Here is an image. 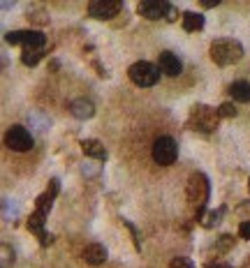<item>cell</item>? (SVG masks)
I'll use <instances>...</instances> for the list:
<instances>
[{"label": "cell", "mask_w": 250, "mask_h": 268, "mask_svg": "<svg viewBox=\"0 0 250 268\" xmlns=\"http://www.w3.org/2000/svg\"><path fill=\"white\" fill-rule=\"evenodd\" d=\"M208 192H211V185H208V178L204 174H192L188 180V187H185V197H188V203L194 208V217L202 220L204 217V206L208 201Z\"/></svg>", "instance_id": "cell-1"}, {"label": "cell", "mask_w": 250, "mask_h": 268, "mask_svg": "<svg viewBox=\"0 0 250 268\" xmlns=\"http://www.w3.org/2000/svg\"><path fill=\"white\" fill-rule=\"evenodd\" d=\"M211 53V60L220 67H229V65H236L241 58H243V46L241 42L229 40V37H222V40H216L208 49Z\"/></svg>", "instance_id": "cell-2"}, {"label": "cell", "mask_w": 250, "mask_h": 268, "mask_svg": "<svg viewBox=\"0 0 250 268\" xmlns=\"http://www.w3.org/2000/svg\"><path fill=\"white\" fill-rule=\"evenodd\" d=\"M218 120H220L218 109H213V106H208V104H194L192 109H190V116H188V127H192L194 132L208 134L218 127Z\"/></svg>", "instance_id": "cell-3"}, {"label": "cell", "mask_w": 250, "mask_h": 268, "mask_svg": "<svg viewBox=\"0 0 250 268\" xmlns=\"http://www.w3.org/2000/svg\"><path fill=\"white\" fill-rule=\"evenodd\" d=\"M128 76L134 86L139 88H151L160 81V67H155L153 63L148 60H137L134 65H130L128 69Z\"/></svg>", "instance_id": "cell-4"}, {"label": "cell", "mask_w": 250, "mask_h": 268, "mask_svg": "<svg viewBox=\"0 0 250 268\" xmlns=\"http://www.w3.org/2000/svg\"><path fill=\"white\" fill-rule=\"evenodd\" d=\"M7 44H21L23 51H42L46 44V35L40 30H12L5 35Z\"/></svg>", "instance_id": "cell-5"}, {"label": "cell", "mask_w": 250, "mask_h": 268, "mask_svg": "<svg viewBox=\"0 0 250 268\" xmlns=\"http://www.w3.org/2000/svg\"><path fill=\"white\" fill-rule=\"evenodd\" d=\"M153 162L160 166H169L176 162V157H178V146H176V141L171 137H157L155 143H153Z\"/></svg>", "instance_id": "cell-6"}, {"label": "cell", "mask_w": 250, "mask_h": 268, "mask_svg": "<svg viewBox=\"0 0 250 268\" xmlns=\"http://www.w3.org/2000/svg\"><path fill=\"white\" fill-rule=\"evenodd\" d=\"M5 143L14 152H26L32 148V134L23 125H12L7 129V134H5Z\"/></svg>", "instance_id": "cell-7"}, {"label": "cell", "mask_w": 250, "mask_h": 268, "mask_svg": "<svg viewBox=\"0 0 250 268\" xmlns=\"http://www.w3.org/2000/svg\"><path fill=\"white\" fill-rule=\"evenodd\" d=\"M120 9H123V3H118V0H93L88 5V14L93 18H97V21H109Z\"/></svg>", "instance_id": "cell-8"}, {"label": "cell", "mask_w": 250, "mask_h": 268, "mask_svg": "<svg viewBox=\"0 0 250 268\" xmlns=\"http://www.w3.org/2000/svg\"><path fill=\"white\" fill-rule=\"evenodd\" d=\"M137 12L141 14L144 18H151V21H157V18L165 16L171 12V3L167 0H144V3L137 5Z\"/></svg>", "instance_id": "cell-9"}, {"label": "cell", "mask_w": 250, "mask_h": 268, "mask_svg": "<svg viewBox=\"0 0 250 268\" xmlns=\"http://www.w3.org/2000/svg\"><path fill=\"white\" fill-rule=\"evenodd\" d=\"M157 67H160V72H165L167 76H178V74L183 72V65H181L178 55H174L171 51H162L160 60H157Z\"/></svg>", "instance_id": "cell-10"}, {"label": "cell", "mask_w": 250, "mask_h": 268, "mask_svg": "<svg viewBox=\"0 0 250 268\" xmlns=\"http://www.w3.org/2000/svg\"><path fill=\"white\" fill-rule=\"evenodd\" d=\"M81 259L86 263H91V266H100V263L106 261V247H104V245H100V243L86 245L83 252H81Z\"/></svg>", "instance_id": "cell-11"}, {"label": "cell", "mask_w": 250, "mask_h": 268, "mask_svg": "<svg viewBox=\"0 0 250 268\" xmlns=\"http://www.w3.org/2000/svg\"><path fill=\"white\" fill-rule=\"evenodd\" d=\"M69 113L74 116V118L79 120H88L95 116V104H93L91 100H86V97H79V100H72V104H69Z\"/></svg>", "instance_id": "cell-12"}, {"label": "cell", "mask_w": 250, "mask_h": 268, "mask_svg": "<svg viewBox=\"0 0 250 268\" xmlns=\"http://www.w3.org/2000/svg\"><path fill=\"white\" fill-rule=\"evenodd\" d=\"M81 150H83V155L91 157V160H97V162L106 160V148L102 146L97 139H83V141H81Z\"/></svg>", "instance_id": "cell-13"}, {"label": "cell", "mask_w": 250, "mask_h": 268, "mask_svg": "<svg viewBox=\"0 0 250 268\" xmlns=\"http://www.w3.org/2000/svg\"><path fill=\"white\" fill-rule=\"evenodd\" d=\"M181 26H183L185 32H194V30H202L204 28V16L197 12H185L181 16Z\"/></svg>", "instance_id": "cell-14"}, {"label": "cell", "mask_w": 250, "mask_h": 268, "mask_svg": "<svg viewBox=\"0 0 250 268\" xmlns=\"http://www.w3.org/2000/svg\"><path fill=\"white\" fill-rule=\"evenodd\" d=\"M234 102H250V83L248 81H234L227 90Z\"/></svg>", "instance_id": "cell-15"}, {"label": "cell", "mask_w": 250, "mask_h": 268, "mask_svg": "<svg viewBox=\"0 0 250 268\" xmlns=\"http://www.w3.org/2000/svg\"><path fill=\"white\" fill-rule=\"evenodd\" d=\"M28 123H30V127L37 129V132H46V129L51 127L49 116H44L42 111H32V113L28 116Z\"/></svg>", "instance_id": "cell-16"}, {"label": "cell", "mask_w": 250, "mask_h": 268, "mask_svg": "<svg viewBox=\"0 0 250 268\" xmlns=\"http://www.w3.org/2000/svg\"><path fill=\"white\" fill-rule=\"evenodd\" d=\"M51 203H53V197H51L49 192H44V194H40L37 197V201H35V213H40V215H49V210H51Z\"/></svg>", "instance_id": "cell-17"}, {"label": "cell", "mask_w": 250, "mask_h": 268, "mask_svg": "<svg viewBox=\"0 0 250 268\" xmlns=\"http://www.w3.org/2000/svg\"><path fill=\"white\" fill-rule=\"evenodd\" d=\"M19 213H21V208H19V203L14 201V199H3V217L5 220H14Z\"/></svg>", "instance_id": "cell-18"}, {"label": "cell", "mask_w": 250, "mask_h": 268, "mask_svg": "<svg viewBox=\"0 0 250 268\" xmlns=\"http://www.w3.org/2000/svg\"><path fill=\"white\" fill-rule=\"evenodd\" d=\"M42 58H44V51H23L21 53V63L26 67H35Z\"/></svg>", "instance_id": "cell-19"}, {"label": "cell", "mask_w": 250, "mask_h": 268, "mask_svg": "<svg viewBox=\"0 0 250 268\" xmlns=\"http://www.w3.org/2000/svg\"><path fill=\"white\" fill-rule=\"evenodd\" d=\"M222 213H225V208H218V210H211V213H208V215L202 220V224L206 226V229H211V226H216L218 222H220Z\"/></svg>", "instance_id": "cell-20"}, {"label": "cell", "mask_w": 250, "mask_h": 268, "mask_svg": "<svg viewBox=\"0 0 250 268\" xmlns=\"http://www.w3.org/2000/svg\"><path fill=\"white\" fill-rule=\"evenodd\" d=\"M231 245H234V238L225 234V236H220V238H218V243L213 245V250H216V252H227Z\"/></svg>", "instance_id": "cell-21"}, {"label": "cell", "mask_w": 250, "mask_h": 268, "mask_svg": "<svg viewBox=\"0 0 250 268\" xmlns=\"http://www.w3.org/2000/svg\"><path fill=\"white\" fill-rule=\"evenodd\" d=\"M28 21L44 26V23H49V16H46L44 9H35V12H28Z\"/></svg>", "instance_id": "cell-22"}, {"label": "cell", "mask_w": 250, "mask_h": 268, "mask_svg": "<svg viewBox=\"0 0 250 268\" xmlns=\"http://www.w3.org/2000/svg\"><path fill=\"white\" fill-rule=\"evenodd\" d=\"M218 116H220V118H234V116H236L234 104H231V102H225V104H220V106H218Z\"/></svg>", "instance_id": "cell-23"}, {"label": "cell", "mask_w": 250, "mask_h": 268, "mask_svg": "<svg viewBox=\"0 0 250 268\" xmlns=\"http://www.w3.org/2000/svg\"><path fill=\"white\" fill-rule=\"evenodd\" d=\"M169 268H194V263L188 257H174L169 263Z\"/></svg>", "instance_id": "cell-24"}, {"label": "cell", "mask_w": 250, "mask_h": 268, "mask_svg": "<svg viewBox=\"0 0 250 268\" xmlns=\"http://www.w3.org/2000/svg\"><path fill=\"white\" fill-rule=\"evenodd\" d=\"M14 263V252H9V245H3V268H9Z\"/></svg>", "instance_id": "cell-25"}, {"label": "cell", "mask_w": 250, "mask_h": 268, "mask_svg": "<svg viewBox=\"0 0 250 268\" xmlns=\"http://www.w3.org/2000/svg\"><path fill=\"white\" fill-rule=\"evenodd\" d=\"M239 236L243 240H250V220H245V222H241L239 224Z\"/></svg>", "instance_id": "cell-26"}, {"label": "cell", "mask_w": 250, "mask_h": 268, "mask_svg": "<svg viewBox=\"0 0 250 268\" xmlns=\"http://www.w3.org/2000/svg\"><path fill=\"white\" fill-rule=\"evenodd\" d=\"M123 224L128 226V229H130V234H132L134 247H137V250H141V245H139V234H137V229H134V224H132V222H128V220H123Z\"/></svg>", "instance_id": "cell-27"}, {"label": "cell", "mask_w": 250, "mask_h": 268, "mask_svg": "<svg viewBox=\"0 0 250 268\" xmlns=\"http://www.w3.org/2000/svg\"><path fill=\"white\" fill-rule=\"evenodd\" d=\"M81 171H83V176H97L100 174V166H95L93 162H88V164L81 166Z\"/></svg>", "instance_id": "cell-28"}, {"label": "cell", "mask_w": 250, "mask_h": 268, "mask_svg": "<svg viewBox=\"0 0 250 268\" xmlns=\"http://www.w3.org/2000/svg\"><path fill=\"white\" fill-rule=\"evenodd\" d=\"M206 268H231L229 263H222V261H208Z\"/></svg>", "instance_id": "cell-29"}, {"label": "cell", "mask_w": 250, "mask_h": 268, "mask_svg": "<svg viewBox=\"0 0 250 268\" xmlns=\"http://www.w3.org/2000/svg\"><path fill=\"white\" fill-rule=\"evenodd\" d=\"M58 187H60V185H58V180H51V187L46 189V192H49L51 197H56V194H58Z\"/></svg>", "instance_id": "cell-30"}, {"label": "cell", "mask_w": 250, "mask_h": 268, "mask_svg": "<svg viewBox=\"0 0 250 268\" xmlns=\"http://www.w3.org/2000/svg\"><path fill=\"white\" fill-rule=\"evenodd\" d=\"M204 7H216V5H220V0H202Z\"/></svg>", "instance_id": "cell-31"}, {"label": "cell", "mask_w": 250, "mask_h": 268, "mask_svg": "<svg viewBox=\"0 0 250 268\" xmlns=\"http://www.w3.org/2000/svg\"><path fill=\"white\" fill-rule=\"evenodd\" d=\"M248 187H250V180H248Z\"/></svg>", "instance_id": "cell-32"}]
</instances>
